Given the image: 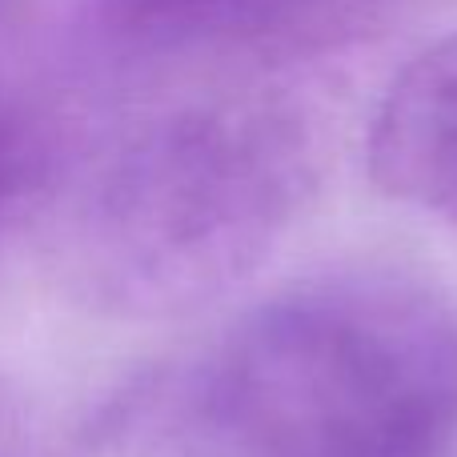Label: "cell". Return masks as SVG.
<instances>
[{"mask_svg":"<svg viewBox=\"0 0 457 457\" xmlns=\"http://www.w3.org/2000/svg\"><path fill=\"white\" fill-rule=\"evenodd\" d=\"M213 405L253 457H450L457 309L386 269L297 281L233 329Z\"/></svg>","mask_w":457,"mask_h":457,"instance_id":"6da1fadb","label":"cell"},{"mask_svg":"<svg viewBox=\"0 0 457 457\" xmlns=\"http://www.w3.org/2000/svg\"><path fill=\"white\" fill-rule=\"evenodd\" d=\"M365 157L386 197L457 233V32L397 72L373 112Z\"/></svg>","mask_w":457,"mask_h":457,"instance_id":"7a4b0ae2","label":"cell"},{"mask_svg":"<svg viewBox=\"0 0 457 457\" xmlns=\"http://www.w3.org/2000/svg\"><path fill=\"white\" fill-rule=\"evenodd\" d=\"M8 437H12V418H8L4 402H0V457H4V450H8Z\"/></svg>","mask_w":457,"mask_h":457,"instance_id":"3957f363","label":"cell"},{"mask_svg":"<svg viewBox=\"0 0 457 457\" xmlns=\"http://www.w3.org/2000/svg\"><path fill=\"white\" fill-rule=\"evenodd\" d=\"M8 165H12V157H8V145H4V137H0V189H4V181H8Z\"/></svg>","mask_w":457,"mask_h":457,"instance_id":"277c9868","label":"cell"}]
</instances>
